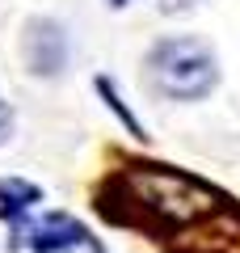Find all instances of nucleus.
Here are the masks:
<instances>
[{"mask_svg":"<svg viewBox=\"0 0 240 253\" xmlns=\"http://www.w3.org/2000/svg\"><path fill=\"white\" fill-rule=\"evenodd\" d=\"M198 0H160V9L164 13H186V9H194Z\"/></svg>","mask_w":240,"mask_h":253,"instance_id":"obj_6","label":"nucleus"},{"mask_svg":"<svg viewBox=\"0 0 240 253\" xmlns=\"http://www.w3.org/2000/svg\"><path fill=\"white\" fill-rule=\"evenodd\" d=\"M0 199H4V215H17V211H26L30 203H38L42 194H38V186H26V181H0Z\"/></svg>","mask_w":240,"mask_h":253,"instance_id":"obj_4","label":"nucleus"},{"mask_svg":"<svg viewBox=\"0 0 240 253\" xmlns=\"http://www.w3.org/2000/svg\"><path fill=\"white\" fill-rule=\"evenodd\" d=\"M110 4H114V9H122V4H126V0H110Z\"/></svg>","mask_w":240,"mask_h":253,"instance_id":"obj_7","label":"nucleus"},{"mask_svg":"<svg viewBox=\"0 0 240 253\" xmlns=\"http://www.w3.org/2000/svg\"><path fill=\"white\" fill-rule=\"evenodd\" d=\"M9 135H13V110L4 106V101H0V144H4Z\"/></svg>","mask_w":240,"mask_h":253,"instance_id":"obj_5","label":"nucleus"},{"mask_svg":"<svg viewBox=\"0 0 240 253\" xmlns=\"http://www.w3.org/2000/svg\"><path fill=\"white\" fill-rule=\"evenodd\" d=\"M17 236H21V245H30L34 253H101L97 241H93L72 215H42V219H34V224H21Z\"/></svg>","mask_w":240,"mask_h":253,"instance_id":"obj_2","label":"nucleus"},{"mask_svg":"<svg viewBox=\"0 0 240 253\" xmlns=\"http://www.w3.org/2000/svg\"><path fill=\"white\" fill-rule=\"evenodd\" d=\"M26 63L34 76H59L68 63V34L59 21L42 17L26 26Z\"/></svg>","mask_w":240,"mask_h":253,"instance_id":"obj_3","label":"nucleus"},{"mask_svg":"<svg viewBox=\"0 0 240 253\" xmlns=\"http://www.w3.org/2000/svg\"><path fill=\"white\" fill-rule=\"evenodd\" d=\"M148 72H152V84L164 97L198 101L215 89L219 63H215V51L206 42H198V38H164V42L152 46Z\"/></svg>","mask_w":240,"mask_h":253,"instance_id":"obj_1","label":"nucleus"}]
</instances>
